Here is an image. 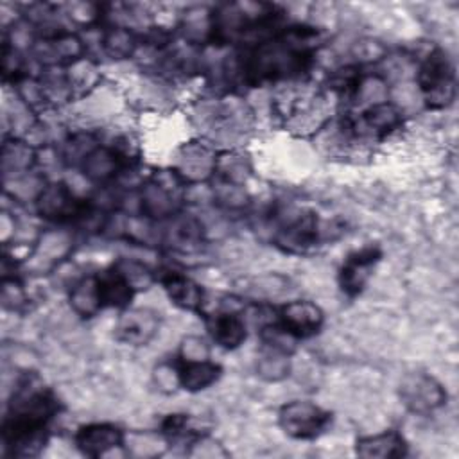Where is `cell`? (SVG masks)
Listing matches in <instances>:
<instances>
[{
	"label": "cell",
	"instance_id": "obj_1",
	"mask_svg": "<svg viewBox=\"0 0 459 459\" xmlns=\"http://www.w3.org/2000/svg\"><path fill=\"white\" fill-rule=\"evenodd\" d=\"M418 86L430 108H445L455 93L454 66L443 50H432L418 70Z\"/></svg>",
	"mask_w": 459,
	"mask_h": 459
},
{
	"label": "cell",
	"instance_id": "obj_2",
	"mask_svg": "<svg viewBox=\"0 0 459 459\" xmlns=\"http://www.w3.org/2000/svg\"><path fill=\"white\" fill-rule=\"evenodd\" d=\"M278 421L287 436L294 439H312L326 429L330 414L312 402L294 400L280 409Z\"/></svg>",
	"mask_w": 459,
	"mask_h": 459
},
{
	"label": "cell",
	"instance_id": "obj_3",
	"mask_svg": "<svg viewBox=\"0 0 459 459\" xmlns=\"http://www.w3.org/2000/svg\"><path fill=\"white\" fill-rule=\"evenodd\" d=\"M323 325L321 308L308 299H294L281 305L276 328L292 339H307L319 332Z\"/></svg>",
	"mask_w": 459,
	"mask_h": 459
},
{
	"label": "cell",
	"instance_id": "obj_4",
	"mask_svg": "<svg viewBox=\"0 0 459 459\" xmlns=\"http://www.w3.org/2000/svg\"><path fill=\"white\" fill-rule=\"evenodd\" d=\"M402 402L414 412H432L446 400V393L430 375L414 373L402 382Z\"/></svg>",
	"mask_w": 459,
	"mask_h": 459
},
{
	"label": "cell",
	"instance_id": "obj_5",
	"mask_svg": "<svg viewBox=\"0 0 459 459\" xmlns=\"http://www.w3.org/2000/svg\"><path fill=\"white\" fill-rule=\"evenodd\" d=\"M380 256H382L380 249L373 247V246L357 249L351 255H348V258L344 260L341 273H339L341 289L350 296L359 294L366 287V283L371 276V271L378 264Z\"/></svg>",
	"mask_w": 459,
	"mask_h": 459
},
{
	"label": "cell",
	"instance_id": "obj_6",
	"mask_svg": "<svg viewBox=\"0 0 459 459\" xmlns=\"http://www.w3.org/2000/svg\"><path fill=\"white\" fill-rule=\"evenodd\" d=\"M160 321L156 312L149 308H127L117 321L115 335L120 342L131 346L147 344L158 332Z\"/></svg>",
	"mask_w": 459,
	"mask_h": 459
},
{
	"label": "cell",
	"instance_id": "obj_7",
	"mask_svg": "<svg viewBox=\"0 0 459 459\" xmlns=\"http://www.w3.org/2000/svg\"><path fill=\"white\" fill-rule=\"evenodd\" d=\"M206 328L212 341L224 350L238 348L247 335L244 319L233 310H217L210 314L206 319Z\"/></svg>",
	"mask_w": 459,
	"mask_h": 459
},
{
	"label": "cell",
	"instance_id": "obj_8",
	"mask_svg": "<svg viewBox=\"0 0 459 459\" xmlns=\"http://www.w3.org/2000/svg\"><path fill=\"white\" fill-rule=\"evenodd\" d=\"M124 434L120 429L109 423H90L82 425L75 434V445L86 455H104L106 452L120 446Z\"/></svg>",
	"mask_w": 459,
	"mask_h": 459
},
{
	"label": "cell",
	"instance_id": "obj_9",
	"mask_svg": "<svg viewBox=\"0 0 459 459\" xmlns=\"http://www.w3.org/2000/svg\"><path fill=\"white\" fill-rule=\"evenodd\" d=\"M178 384L186 391H201L210 387L221 377L219 364L212 362L210 359H179L176 366Z\"/></svg>",
	"mask_w": 459,
	"mask_h": 459
},
{
	"label": "cell",
	"instance_id": "obj_10",
	"mask_svg": "<svg viewBox=\"0 0 459 459\" xmlns=\"http://www.w3.org/2000/svg\"><path fill=\"white\" fill-rule=\"evenodd\" d=\"M163 289L167 296L172 299V303H176L181 308L199 310L203 307V299H204L203 289L183 274H178V273L167 274L163 278Z\"/></svg>",
	"mask_w": 459,
	"mask_h": 459
},
{
	"label": "cell",
	"instance_id": "obj_11",
	"mask_svg": "<svg viewBox=\"0 0 459 459\" xmlns=\"http://www.w3.org/2000/svg\"><path fill=\"white\" fill-rule=\"evenodd\" d=\"M72 308L84 317L95 316L100 308H104L99 276L81 278L70 290Z\"/></svg>",
	"mask_w": 459,
	"mask_h": 459
},
{
	"label": "cell",
	"instance_id": "obj_12",
	"mask_svg": "<svg viewBox=\"0 0 459 459\" xmlns=\"http://www.w3.org/2000/svg\"><path fill=\"white\" fill-rule=\"evenodd\" d=\"M362 126L371 134L385 136L402 126V111L391 102H375L362 113Z\"/></svg>",
	"mask_w": 459,
	"mask_h": 459
},
{
	"label": "cell",
	"instance_id": "obj_13",
	"mask_svg": "<svg viewBox=\"0 0 459 459\" xmlns=\"http://www.w3.org/2000/svg\"><path fill=\"white\" fill-rule=\"evenodd\" d=\"M357 454L362 457H398L405 454V441L400 434L387 430L359 439Z\"/></svg>",
	"mask_w": 459,
	"mask_h": 459
},
{
	"label": "cell",
	"instance_id": "obj_14",
	"mask_svg": "<svg viewBox=\"0 0 459 459\" xmlns=\"http://www.w3.org/2000/svg\"><path fill=\"white\" fill-rule=\"evenodd\" d=\"M118 165H120L118 154L109 149H95L84 160L86 174L97 181L109 179L113 174H117L115 170L118 169Z\"/></svg>",
	"mask_w": 459,
	"mask_h": 459
},
{
	"label": "cell",
	"instance_id": "obj_15",
	"mask_svg": "<svg viewBox=\"0 0 459 459\" xmlns=\"http://www.w3.org/2000/svg\"><path fill=\"white\" fill-rule=\"evenodd\" d=\"M142 204H143V210L151 217L167 215L174 208L169 190L163 188L161 185H149V188H145V192L142 195Z\"/></svg>",
	"mask_w": 459,
	"mask_h": 459
},
{
	"label": "cell",
	"instance_id": "obj_16",
	"mask_svg": "<svg viewBox=\"0 0 459 459\" xmlns=\"http://www.w3.org/2000/svg\"><path fill=\"white\" fill-rule=\"evenodd\" d=\"M106 47L109 48L111 54L124 56V54H131V50H133V47H134V41H133L131 32L118 29V30H113V32L106 38Z\"/></svg>",
	"mask_w": 459,
	"mask_h": 459
}]
</instances>
